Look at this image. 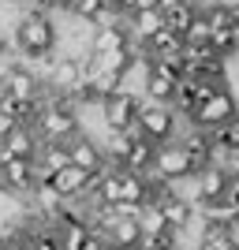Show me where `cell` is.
I'll return each instance as SVG.
<instances>
[{"label": "cell", "mask_w": 239, "mask_h": 250, "mask_svg": "<svg viewBox=\"0 0 239 250\" xmlns=\"http://www.w3.org/2000/svg\"><path fill=\"white\" fill-rule=\"evenodd\" d=\"M97 11H101V0H75L67 15H75V19H86V22H94V15H97Z\"/></svg>", "instance_id": "18"}, {"label": "cell", "mask_w": 239, "mask_h": 250, "mask_svg": "<svg viewBox=\"0 0 239 250\" xmlns=\"http://www.w3.org/2000/svg\"><path fill=\"white\" fill-rule=\"evenodd\" d=\"M195 11H198L195 4H191V0H183L179 8H172V11L165 15V30H172L176 38H183V30H187L191 19H195Z\"/></svg>", "instance_id": "14"}, {"label": "cell", "mask_w": 239, "mask_h": 250, "mask_svg": "<svg viewBox=\"0 0 239 250\" xmlns=\"http://www.w3.org/2000/svg\"><path fill=\"white\" fill-rule=\"evenodd\" d=\"M150 172H153L157 179H165V183H179V179L195 176V165H191V157L179 149V142H168V146H157Z\"/></svg>", "instance_id": "5"}, {"label": "cell", "mask_w": 239, "mask_h": 250, "mask_svg": "<svg viewBox=\"0 0 239 250\" xmlns=\"http://www.w3.org/2000/svg\"><path fill=\"white\" fill-rule=\"evenodd\" d=\"M11 45H8V38H4V34H0V56H4V52H8Z\"/></svg>", "instance_id": "23"}, {"label": "cell", "mask_w": 239, "mask_h": 250, "mask_svg": "<svg viewBox=\"0 0 239 250\" xmlns=\"http://www.w3.org/2000/svg\"><path fill=\"white\" fill-rule=\"evenodd\" d=\"M232 94H236V101H239V90H232Z\"/></svg>", "instance_id": "24"}, {"label": "cell", "mask_w": 239, "mask_h": 250, "mask_svg": "<svg viewBox=\"0 0 239 250\" xmlns=\"http://www.w3.org/2000/svg\"><path fill=\"white\" fill-rule=\"evenodd\" d=\"M138 120V101L127 94H116L109 101H101V124L105 131H127Z\"/></svg>", "instance_id": "6"}, {"label": "cell", "mask_w": 239, "mask_h": 250, "mask_svg": "<svg viewBox=\"0 0 239 250\" xmlns=\"http://www.w3.org/2000/svg\"><path fill=\"white\" fill-rule=\"evenodd\" d=\"M135 224H138V235H161V231H168L157 206H142V217H138Z\"/></svg>", "instance_id": "16"}, {"label": "cell", "mask_w": 239, "mask_h": 250, "mask_svg": "<svg viewBox=\"0 0 239 250\" xmlns=\"http://www.w3.org/2000/svg\"><path fill=\"white\" fill-rule=\"evenodd\" d=\"M179 4H183V0H161V4H157V11H161V15H168V11L179 8Z\"/></svg>", "instance_id": "21"}, {"label": "cell", "mask_w": 239, "mask_h": 250, "mask_svg": "<svg viewBox=\"0 0 239 250\" xmlns=\"http://www.w3.org/2000/svg\"><path fill=\"white\" fill-rule=\"evenodd\" d=\"M135 250H172V231H161V235H138Z\"/></svg>", "instance_id": "17"}, {"label": "cell", "mask_w": 239, "mask_h": 250, "mask_svg": "<svg viewBox=\"0 0 239 250\" xmlns=\"http://www.w3.org/2000/svg\"><path fill=\"white\" fill-rule=\"evenodd\" d=\"M8 45L15 49V60L34 67V63L56 56V22L49 11H22Z\"/></svg>", "instance_id": "1"}, {"label": "cell", "mask_w": 239, "mask_h": 250, "mask_svg": "<svg viewBox=\"0 0 239 250\" xmlns=\"http://www.w3.org/2000/svg\"><path fill=\"white\" fill-rule=\"evenodd\" d=\"M4 94L11 97L15 104H30V101H42V79L26 67V63L11 60L8 71H4Z\"/></svg>", "instance_id": "4"}, {"label": "cell", "mask_w": 239, "mask_h": 250, "mask_svg": "<svg viewBox=\"0 0 239 250\" xmlns=\"http://www.w3.org/2000/svg\"><path fill=\"white\" fill-rule=\"evenodd\" d=\"M232 120H239V101L232 94V86H224V90H213L209 97L198 101V108L191 112L187 124L198 127V131H217V127L232 124Z\"/></svg>", "instance_id": "3"}, {"label": "cell", "mask_w": 239, "mask_h": 250, "mask_svg": "<svg viewBox=\"0 0 239 250\" xmlns=\"http://www.w3.org/2000/svg\"><path fill=\"white\" fill-rule=\"evenodd\" d=\"M195 183H198V209L209 206V202H220L224 198V183H228V172L217 165H206L202 172H195ZM195 209V213H198Z\"/></svg>", "instance_id": "9"}, {"label": "cell", "mask_w": 239, "mask_h": 250, "mask_svg": "<svg viewBox=\"0 0 239 250\" xmlns=\"http://www.w3.org/2000/svg\"><path fill=\"white\" fill-rule=\"evenodd\" d=\"M67 165L71 168H79V172H97V168H105V153H101V146H97L94 138H86V135H79L67 146Z\"/></svg>", "instance_id": "8"}, {"label": "cell", "mask_w": 239, "mask_h": 250, "mask_svg": "<svg viewBox=\"0 0 239 250\" xmlns=\"http://www.w3.org/2000/svg\"><path fill=\"white\" fill-rule=\"evenodd\" d=\"M138 131L150 146H168V142H176L183 131H187V120H179L168 104H153V101H138Z\"/></svg>", "instance_id": "2"}, {"label": "cell", "mask_w": 239, "mask_h": 250, "mask_svg": "<svg viewBox=\"0 0 239 250\" xmlns=\"http://www.w3.org/2000/svg\"><path fill=\"white\" fill-rule=\"evenodd\" d=\"M206 42H209V22H206V11H195L191 26L183 30V45H191V49H202Z\"/></svg>", "instance_id": "15"}, {"label": "cell", "mask_w": 239, "mask_h": 250, "mask_svg": "<svg viewBox=\"0 0 239 250\" xmlns=\"http://www.w3.org/2000/svg\"><path fill=\"white\" fill-rule=\"evenodd\" d=\"M220 202H228V206L239 213V172L228 176V183H224V198H220Z\"/></svg>", "instance_id": "19"}, {"label": "cell", "mask_w": 239, "mask_h": 250, "mask_svg": "<svg viewBox=\"0 0 239 250\" xmlns=\"http://www.w3.org/2000/svg\"><path fill=\"white\" fill-rule=\"evenodd\" d=\"M86 250H109V243L97 239V235H90V243H86Z\"/></svg>", "instance_id": "22"}, {"label": "cell", "mask_w": 239, "mask_h": 250, "mask_svg": "<svg viewBox=\"0 0 239 250\" xmlns=\"http://www.w3.org/2000/svg\"><path fill=\"white\" fill-rule=\"evenodd\" d=\"M157 4H161V0H131V15H135V11H157Z\"/></svg>", "instance_id": "20"}, {"label": "cell", "mask_w": 239, "mask_h": 250, "mask_svg": "<svg viewBox=\"0 0 239 250\" xmlns=\"http://www.w3.org/2000/svg\"><path fill=\"white\" fill-rule=\"evenodd\" d=\"M142 97H146V101H153V104H172V97H176V83L150 67V79H146Z\"/></svg>", "instance_id": "12"}, {"label": "cell", "mask_w": 239, "mask_h": 250, "mask_svg": "<svg viewBox=\"0 0 239 250\" xmlns=\"http://www.w3.org/2000/svg\"><path fill=\"white\" fill-rule=\"evenodd\" d=\"M153 153H157V146H150L146 138H135L131 149H127V157H124V168H127V172H135V176H150Z\"/></svg>", "instance_id": "11"}, {"label": "cell", "mask_w": 239, "mask_h": 250, "mask_svg": "<svg viewBox=\"0 0 239 250\" xmlns=\"http://www.w3.org/2000/svg\"><path fill=\"white\" fill-rule=\"evenodd\" d=\"M49 187H52V194L60 202H79L86 194V172H79V168H60L56 176H49Z\"/></svg>", "instance_id": "10"}, {"label": "cell", "mask_w": 239, "mask_h": 250, "mask_svg": "<svg viewBox=\"0 0 239 250\" xmlns=\"http://www.w3.org/2000/svg\"><path fill=\"white\" fill-rule=\"evenodd\" d=\"M157 209H161V217H165V228H168V231L187 228L191 217H195V209H191L187 202H179V198H168L165 206H157Z\"/></svg>", "instance_id": "13"}, {"label": "cell", "mask_w": 239, "mask_h": 250, "mask_svg": "<svg viewBox=\"0 0 239 250\" xmlns=\"http://www.w3.org/2000/svg\"><path fill=\"white\" fill-rule=\"evenodd\" d=\"M176 142H179V149L191 157L195 172H202L206 165H213V142H209V131H198V127L187 124V131H183Z\"/></svg>", "instance_id": "7"}]
</instances>
